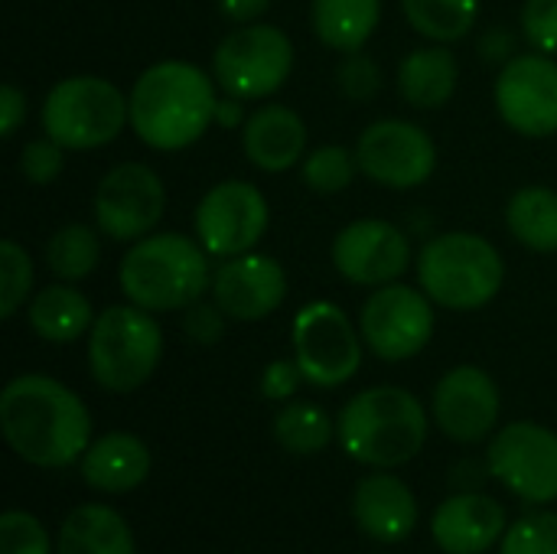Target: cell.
I'll return each instance as SVG.
<instances>
[{"label":"cell","instance_id":"cell-34","mask_svg":"<svg viewBox=\"0 0 557 554\" xmlns=\"http://www.w3.org/2000/svg\"><path fill=\"white\" fill-rule=\"evenodd\" d=\"M0 554H52V542L36 516L10 509L0 519Z\"/></svg>","mask_w":557,"mask_h":554},{"label":"cell","instance_id":"cell-30","mask_svg":"<svg viewBox=\"0 0 557 554\" xmlns=\"http://www.w3.org/2000/svg\"><path fill=\"white\" fill-rule=\"evenodd\" d=\"M408 23L431 42L463 39L480 16V0H401Z\"/></svg>","mask_w":557,"mask_h":554},{"label":"cell","instance_id":"cell-10","mask_svg":"<svg viewBox=\"0 0 557 554\" xmlns=\"http://www.w3.org/2000/svg\"><path fill=\"white\" fill-rule=\"evenodd\" d=\"M359 330L366 346L385 362H405L428 349L434 336V300L401 281L375 287L362 310Z\"/></svg>","mask_w":557,"mask_h":554},{"label":"cell","instance_id":"cell-22","mask_svg":"<svg viewBox=\"0 0 557 554\" xmlns=\"http://www.w3.org/2000/svg\"><path fill=\"white\" fill-rule=\"evenodd\" d=\"M153 457L150 447L127 431H111L88 444L82 454V480L95 493L121 496L134 493L150 477Z\"/></svg>","mask_w":557,"mask_h":554},{"label":"cell","instance_id":"cell-32","mask_svg":"<svg viewBox=\"0 0 557 554\" xmlns=\"http://www.w3.org/2000/svg\"><path fill=\"white\" fill-rule=\"evenodd\" d=\"M29 294H33V258L20 242L3 238L0 242V317L3 320L16 317V310L29 304Z\"/></svg>","mask_w":557,"mask_h":554},{"label":"cell","instance_id":"cell-35","mask_svg":"<svg viewBox=\"0 0 557 554\" xmlns=\"http://www.w3.org/2000/svg\"><path fill=\"white\" fill-rule=\"evenodd\" d=\"M336 85L349 101H372L382 91V69L362 49L343 52V59L336 65Z\"/></svg>","mask_w":557,"mask_h":554},{"label":"cell","instance_id":"cell-7","mask_svg":"<svg viewBox=\"0 0 557 554\" xmlns=\"http://www.w3.org/2000/svg\"><path fill=\"white\" fill-rule=\"evenodd\" d=\"M39 121L65 150H98L131 124V95L101 75H69L49 88Z\"/></svg>","mask_w":557,"mask_h":554},{"label":"cell","instance_id":"cell-14","mask_svg":"<svg viewBox=\"0 0 557 554\" xmlns=\"http://www.w3.org/2000/svg\"><path fill=\"white\" fill-rule=\"evenodd\" d=\"M268 199L255 183L222 180L196 206V238L212 258H235L255 251L268 232Z\"/></svg>","mask_w":557,"mask_h":554},{"label":"cell","instance_id":"cell-26","mask_svg":"<svg viewBox=\"0 0 557 554\" xmlns=\"http://www.w3.org/2000/svg\"><path fill=\"white\" fill-rule=\"evenodd\" d=\"M310 23L323 46L356 52L375 36L382 23V0H310Z\"/></svg>","mask_w":557,"mask_h":554},{"label":"cell","instance_id":"cell-12","mask_svg":"<svg viewBox=\"0 0 557 554\" xmlns=\"http://www.w3.org/2000/svg\"><path fill=\"white\" fill-rule=\"evenodd\" d=\"M166 209V186L147 163L111 167L91 199L95 225L111 242H137L150 235Z\"/></svg>","mask_w":557,"mask_h":554},{"label":"cell","instance_id":"cell-25","mask_svg":"<svg viewBox=\"0 0 557 554\" xmlns=\"http://www.w3.org/2000/svg\"><path fill=\"white\" fill-rule=\"evenodd\" d=\"M55 554H137V549L134 532L117 509L104 503H85L65 516Z\"/></svg>","mask_w":557,"mask_h":554},{"label":"cell","instance_id":"cell-2","mask_svg":"<svg viewBox=\"0 0 557 554\" xmlns=\"http://www.w3.org/2000/svg\"><path fill=\"white\" fill-rule=\"evenodd\" d=\"M215 88L219 82L193 62H153L131 88V131L153 150H186L219 114Z\"/></svg>","mask_w":557,"mask_h":554},{"label":"cell","instance_id":"cell-3","mask_svg":"<svg viewBox=\"0 0 557 554\" xmlns=\"http://www.w3.org/2000/svg\"><path fill=\"white\" fill-rule=\"evenodd\" d=\"M346 457L372 470L411 464L428 441V411L401 385H375L346 402L336 421Z\"/></svg>","mask_w":557,"mask_h":554},{"label":"cell","instance_id":"cell-36","mask_svg":"<svg viewBox=\"0 0 557 554\" xmlns=\"http://www.w3.org/2000/svg\"><path fill=\"white\" fill-rule=\"evenodd\" d=\"M62 167H65V147L55 144L52 137H46V134L29 140L20 150V173L36 186H46V183L59 180Z\"/></svg>","mask_w":557,"mask_h":554},{"label":"cell","instance_id":"cell-16","mask_svg":"<svg viewBox=\"0 0 557 554\" xmlns=\"http://www.w3.org/2000/svg\"><path fill=\"white\" fill-rule=\"evenodd\" d=\"M333 268L356 287L401 281L414 261L408 235L385 219H356L333 238Z\"/></svg>","mask_w":557,"mask_h":554},{"label":"cell","instance_id":"cell-37","mask_svg":"<svg viewBox=\"0 0 557 554\" xmlns=\"http://www.w3.org/2000/svg\"><path fill=\"white\" fill-rule=\"evenodd\" d=\"M522 36L535 52L557 56V0H525Z\"/></svg>","mask_w":557,"mask_h":554},{"label":"cell","instance_id":"cell-17","mask_svg":"<svg viewBox=\"0 0 557 554\" xmlns=\"http://www.w3.org/2000/svg\"><path fill=\"white\" fill-rule=\"evenodd\" d=\"M437 428L457 444H480L486 441L503 415V398L496 379L480 366H457L450 369L431 402Z\"/></svg>","mask_w":557,"mask_h":554},{"label":"cell","instance_id":"cell-18","mask_svg":"<svg viewBox=\"0 0 557 554\" xmlns=\"http://www.w3.org/2000/svg\"><path fill=\"white\" fill-rule=\"evenodd\" d=\"M212 300L235 323H258L281 310L287 297V271L271 255H235L222 258L212 271Z\"/></svg>","mask_w":557,"mask_h":554},{"label":"cell","instance_id":"cell-13","mask_svg":"<svg viewBox=\"0 0 557 554\" xmlns=\"http://www.w3.org/2000/svg\"><path fill=\"white\" fill-rule=\"evenodd\" d=\"M356 160L372 183L388 189H414L434 176L437 144L414 121L382 118L359 134Z\"/></svg>","mask_w":557,"mask_h":554},{"label":"cell","instance_id":"cell-19","mask_svg":"<svg viewBox=\"0 0 557 554\" xmlns=\"http://www.w3.org/2000/svg\"><path fill=\"white\" fill-rule=\"evenodd\" d=\"M352 519L362 535L382 545H401L418 526V496L392 470L362 477L352 493Z\"/></svg>","mask_w":557,"mask_h":554},{"label":"cell","instance_id":"cell-23","mask_svg":"<svg viewBox=\"0 0 557 554\" xmlns=\"http://www.w3.org/2000/svg\"><path fill=\"white\" fill-rule=\"evenodd\" d=\"M460 82L457 56L447 49V42H431L421 49H411L398 65V91L411 108H444Z\"/></svg>","mask_w":557,"mask_h":554},{"label":"cell","instance_id":"cell-29","mask_svg":"<svg viewBox=\"0 0 557 554\" xmlns=\"http://www.w3.org/2000/svg\"><path fill=\"white\" fill-rule=\"evenodd\" d=\"M101 261V229L95 225H82V222H69L62 229L52 232L49 245H46V264L59 281H82L88 278Z\"/></svg>","mask_w":557,"mask_h":554},{"label":"cell","instance_id":"cell-40","mask_svg":"<svg viewBox=\"0 0 557 554\" xmlns=\"http://www.w3.org/2000/svg\"><path fill=\"white\" fill-rule=\"evenodd\" d=\"M23 121H26V95L13 82H7L0 88V134L10 140Z\"/></svg>","mask_w":557,"mask_h":554},{"label":"cell","instance_id":"cell-20","mask_svg":"<svg viewBox=\"0 0 557 554\" xmlns=\"http://www.w3.org/2000/svg\"><path fill=\"white\" fill-rule=\"evenodd\" d=\"M509 522L503 503L486 493H457L431 519V535L447 554H483L503 542Z\"/></svg>","mask_w":557,"mask_h":554},{"label":"cell","instance_id":"cell-6","mask_svg":"<svg viewBox=\"0 0 557 554\" xmlns=\"http://www.w3.org/2000/svg\"><path fill=\"white\" fill-rule=\"evenodd\" d=\"M163 359V333L150 310L134 304L104 307L88 330V369L95 385L114 395L147 385Z\"/></svg>","mask_w":557,"mask_h":554},{"label":"cell","instance_id":"cell-41","mask_svg":"<svg viewBox=\"0 0 557 554\" xmlns=\"http://www.w3.org/2000/svg\"><path fill=\"white\" fill-rule=\"evenodd\" d=\"M219 10L228 23L245 26V23H258L271 10V0H219Z\"/></svg>","mask_w":557,"mask_h":554},{"label":"cell","instance_id":"cell-38","mask_svg":"<svg viewBox=\"0 0 557 554\" xmlns=\"http://www.w3.org/2000/svg\"><path fill=\"white\" fill-rule=\"evenodd\" d=\"M183 313V333L196 343V346H215V343H222V336H225V323H228V317H225V310L215 304V300H196V304H189L186 310H180Z\"/></svg>","mask_w":557,"mask_h":554},{"label":"cell","instance_id":"cell-9","mask_svg":"<svg viewBox=\"0 0 557 554\" xmlns=\"http://www.w3.org/2000/svg\"><path fill=\"white\" fill-rule=\"evenodd\" d=\"M362 330L352 327L346 310L330 300L304 304L290 327L294 362L304 372V382L317 389L346 385L362 366Z\"/></svg>","mask_w":557,"mask_h":554},{"label":"cell","instance_id":"cell-28","mask_svg":"<svg viewBox=\"0 0 557 554\" xmlns=\"http://www.w3.org/2000/svg\"><path fill=\"white\" fill-rule=\"evenodd\" d=\"M336 438V421L313 402H284L274 418V441L294 457H313Z\"/></svg>","mask_w":557,"mask_h":554},{"label":"cell","instance_id":"cell-42","mask_svg":"<svg viewBox=\"0 0 557 554\" xmlns=\"http://www.w3.org/2000/svg\"><path fill=\"white\" fill-rule=\"evenodd\" d=\"M480 52H483L486 62H503V65H506L512 56H519V52H516V36H512L509 29L496 26V29H490V33L483 36Z\"/></svg>","mask_w":557,"mask_h":554},{"label":"cell","instance_id":"cell-4","mask_svg":"<svg viewBox=\"0 0 557 554\" xmlns=\"http://www.w3.org/2000/svg\"><path fill=\"white\" fill-rule=\"evenodd\" d=\"M209 251L180 232H150L124 251L117 284L127 304L150 313H173L196 304L209 287Z\"/></svg>","mask_w":557,"mask_h":554},{"label":"cell","instance_id":"cell-11","mask_svg":"<svg viewBox=\"0 0 557 554\" xmlns=\"http://www.w3.org/2000/svg\"><path fill=\"white\" fill-rule=\"evenodd\" d=\"M490 473L519 500L548 506L557 500V434L535 421H512L496 431L486 454Z\"/></svg>","mask_w":557,"mask_h":554},{"label":"cell","instance_id":"cell-15","mask_svg":"<svg viewBox=\"0 0 557 554\" xmlns=\"http://www.w3.org/2000/svg\"><path fill=\"white\" fill-rule=\"evenodd\" d=\"M496 111L522 137L557 134V62L545 52H519L496 75Z\"/></svg>","mask_w":557,"mask_h":554},{"label":"cell","instance_id":"cell-31","mask_svg":"<svg viewBox=\"0 0 557 554\" xmlns=\"http://www.w3.org/2000/svg\"><path fill=\"white\" fill-rule=\"evenodd\" d=\"M359 170V160H356V150L349 147H339V144H323V147H313L307 150L304 163H300V176L304 183L313 189V193H323V196H333V193H343L352 186Z\"/></svg>","mask_w":557,"mask_h":554},{"label":"cell","instance_id":"cell-5","mask_svg":"<svg viewBox=\"0 0 557 554\" xmlns=\"http://www.w3.org/2000/svg\"><path fill=\"white\" fill-rule=\"evenodd\" d=\"M506 264L476 232H444L418 251V287L444 310H480L496 300Z\"/></svg>","mask_w":557,"mask_h":554},{"label":"cell","instance_id":"cell-21","mask_svg":"<svg viewBox=\"0 0 557 554\" xmlns=\"http://www.w3.org/2000/svg\"><path fill=\"white\" fill-rule=\"evenodd\" d=\"M242 150L261 173H287L307 157V121L287 104H264L245 121Z\"/></svg>","mask_w":557,"mask_h":554},{"label":"cell","instance_id":"cell-8","mask_svg":"<svg viewBox=\"0 0 557 554\" xmlns=\"http://www.w3.org/2000/svg\"><path fill=\"white\" fill-rule=\"evenodd\" d=\"M294 72V42L274 23L235 26L212 52V78L228 98H268Z\"/></svg>","mask_w":557,"mask_h":554},{"label":"cell","instance_id":"cell-39","mask_svg":"<svg viewBox=\"0 0 557 554\" xmlns=\"http://www.w3.org/2000/svg\"><path fill=\"white\" fill-rule=\"evenodd\" d=\"M304 382V372L294 359H274L261 372V395L268 402H290Z\"/></svg>","mask_w":557,"mask_h":554},{"label":"cell","instance_id":"cell-1","mask_svg":"<svg viewBox=\"0 0 557 554\" xmlns=\"http://www.w3.org/2000/svg\"><path fill=\"white\" fill-rule=\"evenodd\" d=\"M0 431L10 451L39 470H62L82 460L91 444L85 402L52 376H16L0 392Z\"/></svg>","mask_w":557,"mask_h":554},{"label":"cell","instance_id":"cell-24","mask_svg":"<svg viewBox=\"0 0 557 554\" xmlns=\"http://www.w3.org/2000/svg\"><path fill=\"white\" fill-rule=\"evenodd\" d=\"M95 310L88 304V297L72 287L69 281L49 284L42 291H36L26 304V320L29 330L42 340V343H75L78 336H85L95 323Z\"/></svg>","mask_w":557,"mask_h":554},{"label":"cell","instance_id":"cell-27","mask_svg":"<svg viewBox=\"0 0 557 554\" xmlns=\"http://www.w3.org/2000/svg\"><path fill=\"white\" fill-rule=\"evenodd\" d=\"M506 225L516 242L539 255L557 251V193L552 186H522L506 206Z\"/></svg>","mask_w":557,"mask_h":554},{"label":"cell","instance_id":"cell-33","mask_svg":"<svg viewBox=\"0 0 557 554\" xmlns=\"http://www.w3.org/2000/svg\"><path fill=\"white\" fill-rule=\"evenodd\" d=\"M499 554H557V513H529L512 522Z\"/></svg>","mask_w":557,"mask_h":554}]
</instances>
